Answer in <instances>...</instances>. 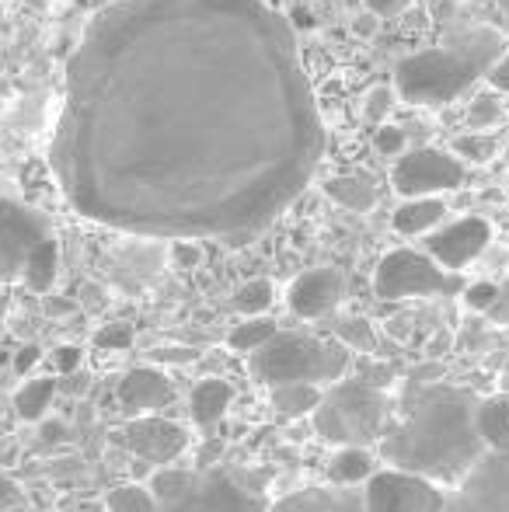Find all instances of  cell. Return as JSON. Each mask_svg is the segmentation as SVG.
<instances>
[{"mask_svg":"<svg viewBox=\"0 0 509 512\" xmlns=\"http://www.w3.org/2000/svg\"><path fill=\"white\" fill-rule=\"evenodd\" d=\"M56 398V380L53 377H35V380H25L14 394V415L21 422H42L46 418L49 405Z\"/></svg>","mask_w":509,"mask_h":512,"instance_id":"7402d4cb","label":"cell"},{"mask_svg":"<svg viewBox=\"0 0 509 512\" xmlns=\"http://www.w3.org/2000/svg\"><path fill=\"white\" fill-rule=\"evenodd\" d=\"M503 115L506 112H503V102H499V91H485V95H478L468 108L471 129H482V133H489L492 126H499Z\"/></svg>","mask_w":509,"mask_h":512,"instance_id":"f1b7e54d","label":"cell"},{"mask_svg":"<svg viewBox=\"0 0 509 512\" xmlns=\"http://www.w3.org/2000/svg\"><path fill=\"white\" fill-rule=\"evenodd\" d=\"M346 345L314 335H272L252 352V377L265 387L279 384H335L346 373Z\"/></svg>","mask_w":509,"mask_h":512,"instance_id":"277c9868","label":"cell"},{"mask_svg":"<svg viewBox=\"0 0 509 512\" xmlns=\"http://www.w3.org/2000/svg\"><path fill=\"white\" fill-rule=\"evenodd\" d=\"M325 196L332 203L353 209V213H367L377 206V182L367 171H349V175H335L325 182Z\"/></svg>","mask_w":509,"mask_h":512,"instance_id":"ac0fdd59","label":"cell"},{"mask_svg":"<svg viewBox=\"0 0 509 512\" xmlns=\"http://www.w3.org/2000/svg\"><path fill=\"white\" fill-rule=\"evenodd\" d=\"M119 443L126 446L133 457H140L143 464H171L182 457V450L189 446V436L178 422H168L161 415H136L133 422H126L119 429Z\"/></svg>","mask_w":509,"mask_h":512,"instance_id":"7c38bea8","label":"cell"},{"mask_svg":"<svg viewBox=\"0 0 509 512\" xmlns=\"http://www.w3.org/2000/svg\"><path fill=\"white\" fill-rule=\"evenodd\" d=\"M269 512H367V502H363V492H353V485L304 488V492L276 502Z\"/></svg>","mask_w":509,"mask_h":512,"instance_id":"2e32d148","label":"cell"},{"mask_svg":"<svg viewBox=\"0 0 509 512\" xmlns=\"http://www.w3.org/2000/svg\"><path fill=\"white\" fill-rule=\"evenodd\" d=\"M485 512H509V446L468 471V492Z\"/></svg>","mask_w":509,"mask_h":512,"instance_id":"5bb4252c","label":"cell"},{"mask_svg":"<svg viewBox=\"0 0 509 512\" xmlns=\"http://www.w3.org/2000/svg\"><path fill=\"white\" fill-rule=\"evenodd\" d=\"M231 384L227 380H203V384H196V391H192V418H196L203 429H210V425H217L220 418H224V411L231 408Z\"/></svg>","mask_w":509,"mask_h":512,"instance_id":"44dd1931","label":"cell"},{"mask_svg":"<svg viewBox=\"0 0 509 512\" xmlns=\"http://www.w3.org/2000/svg\"><path fill=\"white\" fill-rule=\"evenodd\" d=\"M485 77H489V84L499 91V95H509V46H506V53L492 63V70Z\"/></svg>","mask_w":509,"mask_h":512,"instance_id":"8d00e7d4","label":"cell"},{"mask_svg":"<svg viewBox=\"0 0 509 512\" xmlns=\"http://www.w3.org/2000/svg\"><path fill=\"white\" fill-rule=\"evenodd\" d=\"M356 32H360V35H370V32H374V28H377V14L374 11H367V14H363V18H356Z\"/></svg>","mask_w":509,"mask_h":512,"instance_id":"ee69618b","label":"cell"},{"mask_svg":"<svg viewBox=\"0 0 509 512\" xmlns=\"http://www.w3.org/2000/svg\"><path fill=\"white\" fill-rule=\"evenodd\" d=\"M269 391H272V408L286 418L311 415L321 401L318 384H279V387H269Z\"/></svg>","mask_w":509,"mask_h":512,"instance_id":"cb8c5ba5","label":"cell"},{"mask_svg":"<svg viewBox=\"0 0 509 512\" xmlns=\"http://www.w3.org/2000/svg\"><path fill=\"white\" fill-rule=\"evenodd\" d=\"M492 241V223L482 216H464V220L450 223V227L429 230L426 237V255L447 272H461L471 265Z\"/></svg>","mask_w":509,"mask_h":512,"instance_id":"8fae6325","label":"cell"},{"mask_svg":"<svg viewBox=\"0 0 509 512\" xmlns=\"http://www.w3.org/2000/svg\"><path fill=\"white\" fill-rule=\"evenodd\" d=\"M499 297V286L496 283H475L464 290V304H468L471 310H489L492 304H496Z\"/></svg>","mask_w":509,"mask_h":512,"instance_id":"836d02e7","label":"cell"},{"mask_svg":"<svg viewBox=\"0 0 509 512\" xmlns=\"http://www.w3.org/2000/svg\"><path fill=\"white\" fill-rule=\"evenodd\" d=\"M39 356H42L39 345H25V349L14 352V370H18V373H28L35 363H39Z\"/></svg>","mask_w":509,"mask_h":512,"instance_id":"60d3db41","label":"cell"},{"mask_svg":"<svg viewBox=\"0 0 509 512\" xmlns=\"http://www.w3.org/2000/svg\"><path fill=\"white\" fill-rule=\"evenodd\" d=\"M346 279L339 269H311L293 279L290 286V310L297 317H325L342 304Z\"/></svg>","mask_w":509,"mask_h":512,"instance_id":"4fadbf2b","label":"cell"},{"mask_svg":"<svg viewBox=\"0 0 509 512\" xmlns=\"http://www.w3.org/2000/svg\"><path fill=\"white\" fill-rule=\"evenodd\" d=\"M394 88H387V84H381V88H374L367 95V102H363V115H367L370 122H381L387 112L394 108Z\"/></svg>","mask_w":509,"mask_h":512,"instance_id":"1f68e13d","label":"cell"},{"mask_svg":"<svg viewBox=\"0 0 509 512\" xmlns=\"http://www.w3.org/2000/svg\"><path fill=\"white\" fill-rule=\"evenodd\" d=\"M56 272H60V244L56 237H42L32 248V255L25 258V269H21V283L32 293H49L56 283Z\"/></svg>","mask_w":509,"mask_h":512,"instance_id":"d6986e66","label":"cell"},{"mask_svg":"<svg viewBox=\"0 0 509 512\" xmlns=\"http://www.w3.org/2000/svg\"><path fill=\"white\" fill-rule=\"evenodd\" d=\"M408 4L415 0H367V11H374L377 18H391V14H401Z\"/></svg>","mask_w":509,"mask_h":512,"instance_id":"ab89813d","label":"cell"},{"mask_svg":"<svg viewBox=\"0 0 509 512\" xmlns=\"http://www.w3.org/2000/svg\"><path fill=\"white\" fill-rule=\"evenodd\" d=\"M171 258H175L178 269H196L199 265V244L196 241H175V248H171Z\"/></svg>","mask_w":509,"mask_h":512,"instance_id":"d590c367","label":"cell"},{"mask_svg":"<svg viewBox=\"0 0 509 512\" xmlns=\"http://www.w3.org/2000/svg\"><path fill=\"white\" fill-rule=\"evenodd\" d=\"M374 474V457L360 446H342L332 460H328V478L332 485H363Z\"/></svg>","mask_w":509,"mask_h":512,"instance_id":"603a6c76","label":"cell"},{"mask_svg":"<svg viewBox=\"0 0 509 512\" xmlns=\"http://www.w3.org/2000/svg\"><path fill=\"white\" fill-rule=\"evenodd\" d=\"M440 512H485V509L478 506V502L471 499V495H461L457 502H443V509H440Z\"/></svg>","mask_w":509,"mask_h":512,"instance_id":"7bdbcfd3","label":"cell"},{"mask_svg":"<svg viewBox=\"0 0 509 512\" xmlns=\"http://www.w3.org/2000/svg\"><path fill=\"white\" fill-rule=\"evenodd\" d=\"M506 32L492 25L471 28L457 39L405 56L394 67V95L408 105H447L482 81L506 53Z\"/></svg>","mask_w":509,"mask_h":512,"instance_id":"3957f363","label":"cell"},{"mask_svg":"<svg viewBox=\"0 0 509 512\" xmlns=\"http://www.w3.org/2000/svg\"><path fill=\"white\" fill-rule=\"evenodd\" d=\"M199 352L185 349V345H164V349H154V363H196Z\"/></svg>","mask_w":509,"mask_h":512,"instance_id":"e575fe53","label":"cell"},{"mask_svg":"<svg viewBox=\"0 0 509 512\" xmlns=\"http://www.w3.org/2000/svg\"><path fill=\"white\" fill-rule=\"evenodd\" d=\"M276 321L272 317H265V314H255V317H245L241 324H234V331H231V349L234 352H252L258 349V345H265L272 335H276Z\"/></svg>","mask_w":509,"mask_h":512,"instance_id":"d4e9b609","label":"cell"},{"mask_svg":"<svg viewBox=\"0 0 509 512\" xmlns=\"http://www.w3.org/2000/svg\"><path fill=\"white\" fill-rule=\"evenodd\" d=\"M443 216H447V203L436 196H415L408 203H401L391 216V227L405 237L415 234H429L433 227H440Z\"/></svg>","mask_w":509,"mask_h":512,"instance_id":"e0dca14e","label":"cell"},{"mask_svg":"<svg viewBox=\"0 0 509 512\" xmlns=\"http://www.w3.org/2000/svg\"><path fill=\"white\" fill-rule=\"evenodd\" d=\"M381 453L398 471L422 474L429 481L468 478L485 453L475 429V398L457 387H426L412 401L405 422L384 436Z\"/></svg>","mask_w":509,"mask_h":512,"instance_id":"7a4b0ae2","label":"cell"},{"mask_svg":"<svg viewBox=\"0 0 509 512\" xmlns=\"http://www.w3.org/2000/svg\"><path fill=\"white\" fill-rule=\"evenodd\" d=\"M311 415L318 436H325L328 443H374L384 429L387 401L381 387L367 384V380H335V387L321 394L318 408Z\"/></svg>","mask_w":509,"mask_h":512,"instance_id":"5b68a950","label":"cell"},{"mask_svg":"<svg viewBox=\"0 0 509 512\" xmlns=\"http://www.w3.org/2000/svg\"><path fill=\"white\" fill-rule=\"evenodd\" d=\"M53 366H56V373H74L77 366H81V349H77V345H60V349L53 352Z\"/></svg>","mask_w":509,"mask_h":512,"instance_id":"74e56055","label":"cell"},{"mask_svg":"<svg viewBox=\"0 0 509 512\" xmlns=\"http://www.w3.org/2000/svg\"><path fill=\"white\" fill-rule=\"evenodd\" d=\"M503 14H506V21H509V0H503Z\"/></svg>","mask_w":509,"mask_h":512,"instance_id":"f6af8a7d","label":"cell"},{"mask_svg":"<svg viewBox=\"0 0 509 512\" xmlns=\"http://www.w3.org/2000/svg\"><path fill=\"white\" fill-rule=\"evenodd\" d=\"M374 143H377V150H381L384 157H398V154H405L408 136H405V129H398V126H381V129H377V136H374Z\"/></svg>","mask_w":509,"mask_h":512,"instance_id":"d6a6232c","label":"cell"},{"mask_svg":"<svg viewBox=\"0 0 509 512\" xmlns=\"http://www.w3.org/2000/svg\"><path fill=\"white\" fill-rule=\"evenodd\" d=\"M157 512H269L262 499L234 485L227 474H196L189 485L168 502H157Z\"/></svg>","mask_w":509,"mask_h":512,"instance_id":"30bf717a","label":"cell"},{"mask_svg":"<svg viewBox=\"0 0 509 512\" xmlns=\"http://www.w3.org/2000/svg\"><path fill=\"white\" fill-rule=\"evenodd\" d=\"M461 290V279L450 276L443 265L412 248L387 251L374 272V293L381 300H412V297H443Z\"/></svg>","mask_w":509,"mask_h":512,"instance_id":"8992f818","label":"cell"},{"mask_svg":"<svg viewBox=\"0 0 509 512\" xmlns=\"http://www.w3.org/2000/svg\"><path fill=\"white\" fill-rule=\"evenodd\" d=\"M468 182V171L457 154H443V150H408L398 154L391 168V185L398 196H440V192H454Z\"/></svg>","mask_w":509,"mask_h":512,"instance_id":"52a82bcc","label":"cell"},{"mask_svg":"<svg viewBox=\"0 0 509 512\" xmlns=\"http://www.w3.org/2000/svg\"><path fill=\"white\" fill-rule=\"evenodd\" d=\"M272 300H276V290H272L269 279H252V283H245L234 293V310L245 317H255V314H265V310L272 307Z\"/></svg>","mask_w":509,"mask_h":512,"instance_id":"4316f807","label":"cell"},{"mask_svg":"<svg viewBox=\"0 0 509 512\" xmlns=\"http://www.w3.org/2000/svg\"><path fill=\"white\" fill-rule=\"evenodd\" d=\"M367 512H440L447 495L440 485L412 471H377L363 481Z\"/></svg>","mask_w":509,"mask_h":512,"instance_id":"ba28073f","label":"cell"},{"mask_svg":"<svg viewBox=\"0 0 509 512\" xmlns=\"http://www.w3.org/2000/svg\"><path fill=\"white\" fill-rule=\"evenodd\" d=\"M339 338L346 349H374V328H370L367 321H360V317H346V321H339Z\"/></svg>","mask_w":509,"mask_h":512,"instance_id":"f546056e","label":"cell"},{"mask_svg":"<svg viewBox=\"0 0 509 512\" xmlns=\"http://www.w3.org/2000/svg\"><path fill=\"white\" fill-rule=\"evenodd\" d=\"M325 122L265 0H116L63 77L49 164L67 203L161 241L241 237L304 196Z\"/></svg>","mask_w":509,"mask_h":512,"instance_id":"6da1fadb","label":"cell"},{"mask_svg":"<svg viewBox=\"0 0 509 512\" xmlns=\"http://www.w3.org/2000/svg\"><path fill=\"white\" fill-rule=\"evenodd\" d=\"M454 154L461 157V161L485 164V161H492V157L499 154V143L492 140L489 133L475 129V133H468V136H457V140H454Z\"/></svg>","mask_w":509,"mask_h":512,"instance_id":"83f0119b","label":"cell"},{"mask_svg":"<svg viewBox=\"0 0 509 512\" xmlns=\"http://www.w3.org/2000/svg\"><path fill=\"white\" fill-rule=\"evenodd\" d=\"M489 314L496 317L499 324H509V283L499 286V297H496V304L489 307Z\"/></svg>","mask_w":509,"mask_h":512,"instance_id":"b9f144b4","label":"cell"},{"mask_svg":"<svg viewBox=\"0 0 509 512\" xmlns=\"http://www.w3.org/2000/svg\"><path fill=\"white\" fill-rule=\"evenodd\" d=\"M98 349H109V352H123L133 345V328L129 324H105L102 331L95 335Z\"/></svg>","mask_w":509,"mask_h":512,"instance_id":"4dcf8cb0","label":"cell"},{"mask_svg":"<svg viewBox=\"0 0 509 512\" xmlns=\"http://www.w3.org/2000/svg\"><path fill=\"white\" fill-rule=\"evenodd\" d=\"M21 506V488L7 474H0V512H11Z\"/></svg>","mask_w":509,"mask_h":512,"instance_id":"f35d334b","label":"cell"},{"mask_svg":"<svg viewBox=\"0 0 509 512\" xmlns=\"http://www.w3.org/2000/svg\"><path fill=\"white\" fill-rule=\"evenodd\" d=\"M42 237H49L46 216L35 213L32 206L0 196V283L21 279L25 258L32 255Z\"/></svg>","mask_w":509,"mask_h":512,"instance_id":"9c48e42d","label":"cell"},{"mask_svg":"<svg viewBox=\"0 0 509 512\" xmlns=\"http://www.w3.org/2000/svg\"><path fill=\"white\" fill-rule=\"evenodd\" d=\"M475 429L492 450L509 446V398L496 394V398L475 401Z\"/></svg>","mask_w":509,"mask_h":512,"instance_id":"ffe728a7","label":"cell"},{"mask_svg":"<svg viewBox=\"0 0 509 512\" xmlns=\"http://www.w3.org/2000/svg\"><path fill=\"white\" fill-rule=\"evenodd\" d=\"M171 401V380L154 366H136L119 380V405L133 415H154Z\"/></svg>","mask_w":509,"mask_h":512,"instance_id":"9a60e30c","label":"cell"},{"mask_svg":"<svg viewBox=\"0 0 509 512\" xmlns=\"http://www.w3.org/2000/svg\"><path fill=\"white\" fill-rule=\"evenodd\" d=\"M109 512H157V502L147 485H119L105 499Z\"/></svg>","mask_w":509,"mask_h":512,"instance_id":"484cf974","label":"cell"}]
</instances>
